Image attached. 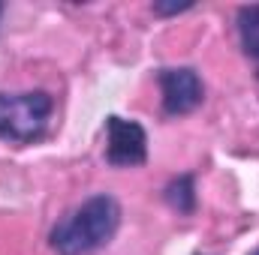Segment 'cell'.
Returning a JSON list of instances; mask_svg holds the SVG:
<instances>
[{
	"label": "cell",
	"instance_id": "1",
	"mask_svg": "<svg viewBox=\"0 0 259 255\" xmlns=\"http://www.w3.org/2000/svg\"><path fill=\"white\" fill-rule=\"evenodd\" d=\"M121 228V204L115 195L100 192L84 198L75 210L52 228L49 243L58 255H91L103 249Z\"/></svg>",
	"mask_w": 259,
	"mask_h": 255
},
{
	"label": "cell",
	"instance_id": "2",
	"mask_svg": "<svg viewBox=\"0 0 259 255\" xmlns=\"http://www.w3.org/2000/svg\"><path fill=\"white\" fill-rule=\"evenodd\" d=\"M55 114V99L46 90L0 93V138L9 144L39 141Z\"/></svg>",
	"mask_w": 259,
	"mask_h": 255
},
{
	"label": "cell",
	"instance_id": "3",
	"mask_svg": "<svg viewBox=\"0 0 259 255\" xmlns=\"http://www.w3.org/2000/svg\"><path fill=\"white\" fill-rule=\"evenodd\" d=\"M157 84L163 93V114L166 117H184V114L196 111L205 99V84L193 66L160 69Z\"/></svg>",
	"mask_w": 259,
	"mask_h": 255
},
{
	"label": "cell",
	"instance_id": "4",
	"mask_svg": "<svg viewBox=\"0 0 259 255\" xmlns=\"http://www.w3.org/2000/svg\"><path fill=\"white\" fill-rule=\"evenodd\" d=\"M148 159V132L142 123L112 114L106 120V162L115 168H136Z\"/></svg>",
	"mask_w": 259,
	"mask_h": 255
},
{
	"label": "cell",
	"instance_id": "5",
	"mask_svg": "<svg viewBox=\"0 0 259 255\" xmlns=\"http://www.w3.org/2000/svg\"><path fill=\"white\" fill-rule=\"evenodd\" d=\"M163 198L166 204L181 213V216H190L196 210V177L193 174H178L169 180V186L163 189Z\"/></svg>",
	"mask_w": 259,
	"mask_h": 255
},
{
	"label": "cell",
	"instance_id": "6",
	"mask_svg": "<svg viewBox=\"0 0 259 255\" xmlns=\"http://www.w3.org/2000/svg\"><path fill=\"white\" fill-rule=\"evenodd\" d=\"M238 36H241V48L250 57V63L259 72V3L241 6L238 9Z\"/></svg>",
	"mask_w": 259,
	"mask_h": 255
},
{
	"label": "cell",
	"instance_id": "7",
	"mask_svg": "<svg viewBox=\"0 0 259 255\" xmlns=\"http://www.w3.org/2000/svg\"><path fill=\"white\" fill-rule=\"evenodd\" d=\"M187 9H193V0H184V3H154L157 15H178V12H187Z\"/></svg>",
	"mask_w": 259,
	"mask_h": 255
},
{
	"label": "cell",
	"instance_id": "8",
	"mask_svg": "<svg viewBox=\"0 0 259 255\" xmlns=\"http://www.w3.org/2000/svg\"><path fill=\"white\" fill-rule=\"evenodd\" d=\"M0 18H3V3H0Z\"/></svg>",
	"mask_w": 259,
	"mask_h": 255
},
{
	"label": "cell",
	"instance_id": "9",
	"mask_svg": "<svg viewBox=\"0 0 259 255\" xmlns=\"http://www.w3.org/2000/svg\"><path fill=\"white\" fill-rule=\"evenodd\" d=\"M253 255H259V249H256V252H253Z\"/></svg>",
	"mask_w": 259,
	"mask_h": 255
}]
</instances>
